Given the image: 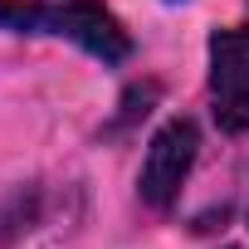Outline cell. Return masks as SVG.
I'll return each mask as SVG.
<instances>
[{"label": "cell", "mask_w": 249, "mask_h": 249, "mask_svg": "<svg viewBox=\"0 0 249 249\" xmlns=\"http://www.w3.org/2000/svg\"><path fill=\"white\" fill-rule=\"evenodd\" d=\"M215 122L225 132H249V88H220L215 93Z\"/></svg>", "instance_id": "277c9868"}, {"label": "cell", "mask_w": 249, "mask_h": 249, "mask_svg": "<svg viewBox=\"0 0 249 249\" xmlns=\"http://www.w3.org/2000/svg\"><path fill=\"white\" fill-rule=\"evenodd\" d=\"M0 30H10V35H59V39H73L83 54H93L103 64H122L132 54V35L122 30V20L103 0H64V5L0 0Z\"/></svg>", "instance_id": "6da1fadb"}, {"label": "cell", "mask_w": 249, "mask_h": 249, "mask_svg": "<svg viewBox=\"0 0 249 249\" xmlns=\"http://www.w3.org/2000/svg\"><path fill=\"white\" fill-rule=\"evenodd\" d=\"M210 88H249V25L210 35Z\"/></svg>", "instance_id": "3957f363"}, {"label": "cell", "mask_w": 249, "mask_h": 249, "mask_svg": "<svg viewBox=\"0 0 249 249\" xmlns=\"http://www.w3.org/2000/svg\"><path fill=\"white\" fill-rule=\"evenodd\" d=\"M196 152H200V127L191 117H166L147 142V157L137 171V196L152 210H171L191 166H196Z\"/></svg>", "instance_id": "7a4b0ae2"}]
</instances>
